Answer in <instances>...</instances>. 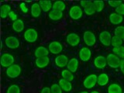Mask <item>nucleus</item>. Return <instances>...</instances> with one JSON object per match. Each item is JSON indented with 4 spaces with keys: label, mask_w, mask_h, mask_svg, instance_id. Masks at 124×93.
Masks as SVG:
<instances>
[{
    "label": "nucleus",
    "mask_w": 124,
    "mask_h": 93,
    "mask_svg": "<svg viewBox=\"0 0 124 93\" xmlns=\"http://www.w3.org/2000/svg\"><path fill=\"white\" fill-rule=\"evenodd\" d=\"M106 61H107V65L109 66L110 68H119L121 59L118 56H116L115 54L113 53L108 54L106 57Z\"/></svg>",
    "instance_id": "1"
},
{
    "label": "nucleus",
    "mask_w": 124,
    "mask_h": 93,
    "mask_svg": "<svg viewBox=\"0 0 124 93\" xmlns=\"http://www.w3.org/2000/svg\"><path fill=\"white\" fill-rule=\"evenodd\" d=\"M15 62V57L13 54L9 53H4L1 57V65L3 68H9L13 65Z\"/></svg>",
    "instance_id": "2"
},
{
    "label": "nucleus",
    "mask_w": 124,
    "mask_h": 93,
    "mask_svg": "<svg viewBox=\"0 0 124 93\" xmlns=\"http://www.w3.org/2000/svg\"><path fill=\"white\" fill-rule=\"evenodd\" d=\"M23 37L25 40L29 43H34L38 39V33L37 31L33 28L27 29L25 33H23Z\"/></svg>",
    "instance_id": "3"
},
{
    "label": "nucleus",
    "mask_w": 124,
    "mask_h": 93,
    "mask_svg": "<svg viewBox=\"0 0 124 93\" xmlns=\"http://www.w3.org/2000/svg\"><path fill=\"white\" fill-rule=\"evenodd\" d=\"M22 71L21 67L19 64H13L6 69V75L10 78H16L20 75Z\"/></svg>",
    "instance_id": "4"
},
{
    "label": "nucleus",
    "mask_w": 124,
    "mask_h": 93,
    "mask_svg": "<svg viewBox=\"0 0 124 93\" xmlns=\"http://www.w3.org/2000/svg\"><path fill=\"white\" fill-rule=\"evenodd\" d=\"M83 40L88 46H92L96 43V37L92 31H85L83 34Z\"/></svg>",
    "instance_id": "5"
},
{
    "label": "nucleus",
    "mask_w": 124,
    "mask_h": 93,
    "mask_svg": "<svg viewBox=\"0 0 124 93\" xmlns=\"http://www.w3.org/2000/svg\"><path fill=\"white\" fill-rule=\"evenodd\" d=\"M97 79H98V76L95 74H92L87 76L83 81V85L85 88L90 89L95 86L97 84Z\"/></svg>",
    "instance_id": "6"
},
{
    "label": "nucleus",
    "mask_w": 124,
    "mask_h": 93,
    "mask_svg": "<svg viewBox=\"0 0 124 93\" xmlns=\"http://www.w3.org/2000/svg\"><path fill=\"white\" fill-rule=\"evenodd\" d=\"M5 44L8 48L10 49H16L19 47L20 43L19 39L15 36H9L5 39Z\"/></svg>",
    "instance_id": "7"
},
{
    "label": "nucleus",
    "mask_w": 124,
    "mask_h": 93,
    "mask_svg": "<svg viewBox=\"0 0 124 93\" xmlns=\"http://www.w3.org/2000/svg\"><path fill=\"white\" fill-rule=\"evenodd\" d=\"M69 16L72 19H79L83 16V10L78 6H73L69 10Z\"/></svg>",
    "instance_id": "8"
},
{
    "label": "nucleus",
    "mask_w": 124,
    "mask_h": 93,
    "mask_svg": "<svg viewBox=\"0 0 124 93\" xmlns=\"http://www.w3.org/2000/svg\"><path fill=\"white\" fill-rule=\"evenodd\" d=\"M112 36L108 31L104 30L99 33V41L101 44L106 46H109L111 45Z\"/></svg>",
    "instance_id": "9"
},
{
    "label": "nucleus",
    "mask_w": 124,
    "mask_h": 93,
    "mask_svg": "<svg viewBox=\"0 0 124 93\" xmlns=\"http://www.w3.org/2000/svg\"><path fill=\"white\" fill-rule=\"evenodd\" d=\"M48 50L53 54H59L63 50V45L58 41H53L49 44Z\"/></svg>",
    "instance_id": "10"
},
{
    "label": "nucleus",
    "mask_w": 124,
    "mask_h": 93,
    "mask_svg": "<svg viewBox=\"0 0 124 93\" xmlns=\"http://www.w3.org/2000/svg\"><path fill=\"white\" fill-rule=\"evenodd\" d=\"M66 40L70 46H76L80 43V37L76 33H71L68 34L67 37H66Z\"/></svg>",
    "instance_id": "11"
},
{
    "label": "nucleus",
    "mask_w": 124,
    "mask_h": 93,
    "mask_svg": "<svg viewBox=\"0 0 124 93\" xmlns=\"http://www.w3.org/2000/svg\"><path fill=\"white\" fill-rule=\"evenodd\" d=\"M68 57L65 54H59L54 58L55 64L58 68H64L68 65Z\"/></svg>",
    "instance_id": "12"
},
{
    "label": "nucleus",
    "mask_w": 124,
    "mask_h": 93,
    "mask_svg": "<svg viewBox=\"0 0 124 93\" xmlns=\"http://www.w3.org/2000/svg\"><path fill=\"white\" fill-rule=\"evenodd\" d=\"M79 57L84 62L88 61L92 57V50L87 46L82 47L79 51Z\"/></svg>",
    "instance_id": "13"
},
{
    "label": "nucleus",
    "mask_w": 124,
    "mask_h": 93,
    "mask_svg": "<svg viewBox=\"0 0 124 93\" xmlns=\"http://www.w3.org/2000/svg\"><path fill=\"white\" fill-rule=\"evenodd\" d=\"M94 65L99 69H103L107 65L106 58L102 55L97 56L94 59Z\"/></svg>",
    "instance_id": "14"
},
{
    "label": "nucleus",
    "mask_w": 124,
    "mask_h": 93,
    "mask_svg": "<svg viewBox=\"0 0 124 93\" xmlns=\"http://www.w3.org/2000/svg\"><path fill=\"white\" fill-rule=\"evenodd\" d=\"M79 62L78 60L76 57L71 58L68 61V64L67 65V69L69 70L70 71H71L72 73H75L77 71L78 68Z\"/></svg>",
    "instance_id": "15"
},
{
    "label": "nucleus",
    "mask_w": 124,
    "mask_h": 93,
    "mask_svg": "<svg viewBox=\"0 0 124 93\" xmlns=\"http://www.w3.org/2000/svg\"><path fill=\"white\" fill-rule=\"evenodd\" d=\"M49 63L50 58L48 57V56L37 58L36 61H35V64L38 68H44L49 64Z\"/></svg>",
    "instance_id": "16"
},
{
    "label": "nucleus",
    "mask_w": 124,
    "mask_h": 93,
    "mask_svg": "<svg viewBox=\"0 0 124 93\" xmlns=\"http://www.w3.org/2000/svg\"><path fill=\"white\" fill-rule=\"evenodd\" d=\"M109 22L113 25H119L120 23H122L123 21V16L119 15L116 13H112L109 15Z\"/></svg>",
    "instance_id": "17"
},
{
    "label": "nucleus",
    "mask_w": 124,
    "mask_h": 93,
    "mask_svg": "<svg viewBox=\"0 0 124 93\" xmlns=\"http://www.w3.org/2000/svg\"><path fill=\"white\" fill-rule=\"evenodd\" d=\"M50 51L47 48H46L45 46H40L35 50L34 51V55L37 58L39 57H46L49 54Z\"/></svg>",
    "instance_id": "18"
},
{
    "label": "nucleus",
    "mask_w": 124,
    "mask_h": 93,
    "mask_svg": "<svg viewBox=\"0 0 124 93\" xmlns=\"http://www.w3.org/2000/svg\"><path fill=\"white\" fill-rule=\"evenodd\" d=\"M58 84H59L62 90L64 92H70L72 89V85L71 83V81H68L64 78L60 79Z\"/></svg>",
    "instance_id": "19"
},
{
    "label": "nucleus",
    "mask_w": 124,
    "mask_h": 93,
    "mask_svg": "<svg viewBox=\"0 0 124 93\" xmlns=\"http://www.w3.org/2000/svg\"><path fill=\"white\" fill-rule=\"evenodd\" d=\"M41 12H42V9L40 8V4L37 2L33 3L32 6H31V15H32L33 17L37 18L41 15Z\"/></svg>",
    "instance_id": "20"
},
{
    "label": "nucleus",
    "mask_w": 124,
    "mask_h": 93,
    "mask_svg": "<svg viewBox=\"0 0 124 93\" xmlns=\"http://www.w3.org/2000/svg\"><path fill=\"white\" fill-rule=\"evenodd\" d=\"M63 16H64L63 12L54 10V9L50 10L48 14L49 18L50 19H52V20H59V19H61L62 17H63Z\"/></svg>",
    "instance_id": "21"
},
{
    "label": "nucleus",
    "mask_w": 124,
    "mask_h": 93,
    "mask_svg": "<svg viewBox=\"0 0 124 93\" xmlns=\"http://www.w3.org/2000/svg\"><path fill=\"white\" fill-rule=\"evenodd\" d=\"M109 81L108 78V76L107 74L106 73H102L98 76V79H97V84L100 86H105L106 85Z\"/></svg>",
    "instance_id": "22"
},
{
    "label": "nucleus",
    "mask_w": 124,
    "mask_h": 93,
    "mask_svg": "<svg viewBox=\"0 0 124 93\" xmlns=\"http://www.w3.org/2000/svg\"><path fill=\"white\" fill-rule=\"evenodd\" d=\"M24 27H25L24 22H23L22 19H19L13 23V29L16 32H18V33L22 32V31L24 30Z\"/></svg>",
    "instance_id": "23"
},
{
    "label": "nucleus",
    "mask_w": 124,
    "mask_h": 93,
    "mask_svg": "<svg viewBox=\"0 0 124 93\" xmlns=\"http://www.w3.org/2000/svg\"><path fill=\"white\" fill-rule=\"evenodd\" d=\"M108 93H123L122 87L116 83L111 84L108 87Z\"/></svg>",
    "instance_id": "24"
},
{
    "label": "nucleus",
    "mask_w": 124,
    "mask_h": 93,
    "mask_svg": "<svg viewBox=\"0 0 124 93\" xmlns=\"http://www.w3.org/2000/svg\"><path fill=\"white\" fill-rule=\"evenodd\" d=\"M0 10H1V17L2 19H5L7 16H9V13L12 11L11 10V6L8 4H3L1 6L0 8Z\"/></svg>",
    "instance_id": "25"
},
{
    "label": "nucleus",
    "mask_w": 124,
    "mask_h": 93,
    "mask_svg": "<svg viewBox=\"0 0 124 93\" xmlns=\"http://www.w3.org/2000/svg\"><path fill=\"white\" fill-rule=\"evenodd\" d=\"M41 9L44 12H50L52 9L53 4L50 1H40L39 2Z\"/></svg>",
    "instance_id": "26"
},
{
    "label": "nucleus",
    "mask_w": 124,
    "mask_h": 93,
    "mask_svg": "<svg viewBox=\"0 0 124 93\" xmlns=\"http://www.w3.org/2000/svg\"><path fill=\"white\" fill-rule=\"evenodd\" d=\"M61 77H62V78H64L68 81H72L75 79V76H74L73 73L71 71H70L68 69L63 70V71H61Z\"/></svg>",
    "instance_id": "27"
},
{
    "label": "nucleus",
    "mask_w": 124,
    "mask_h": 93,
    "mask_svg": "<svg viewBox=\"0 0 124 93\" xmlns=\"http://www.w3.org/2000/svg\"><path fill=\"white\" fill-rule=\"evenodd\" d=\"M65 9H66V5L64 2L63 1H56V2H54V3H53L52 9L54 10L63 12Z\"/></svg>",
    "instance_id": "28"
},
{
    "label": "nucleus",
    "mask_w": 124,
    "mask_h": 93,
    "mask_svg": "<svg viewBox=\"0 0 124 93\" xmlns=\"http://www.w3.org/2000/svg\"><path fill=\"white\" fill-rule=\"evenodd\" d=\"M112 52L115 54L116 56H118L120 59H124V46H118V47H113L112 48Z\"/></svg>",
    "instance_id": "29"
},
{
    "label": "nucleus",
    "mask_w": 124,
    "mask_h": 93,
    "mask_svg": "<svg viewBox=\"0 0 124 93\" xmlns=\"http://www.w3.org/2000/svg\"><path fill=\"white\" fill-rule=\"evenodd\" d=\"M123 40L121 38H119L116 36L112 37V40H111V45L113 47H118V46H121L123 45Z\"/></svg>",
    "instance_id": "30"
},
{
    "label": "nucleus",
    "mask_w": 124,
    "mask_h": 93,
    "mask_svg": "<svg viewBox=\"0 0 124 93\" xmlns=\"http://www.w3.org/2000/svg\"><path fill=\"white\" fill-rule=\"evenodd\" d=\"M84 12L85 13V14H87L88 16H92V15L95 14L96 13V9H95V8L93 1H92V2L90 4V5L88 6L86 8H85Z\"/></svg>",
    "instance_id": "31"
},
{
    "label": "nucleus",
    "mask_w": 124,
    "mask_h": 93,
    "mask_svg": "<svg viewBox=\"0 0 124 93\" xmlns=\"http://www.w3.org/2000/svg\"><path fill=\"white\" fill-rule=\"evenodd\" d=\"M115 36L124 40V26H118L114 31Z\"/></svg>",
    "instance_id": "32"
},
{
    "label": "nucleus",
    "mask_w": 124,
    "mask_h": 93,
    "mask_svg": "<svg viewBox=\"0 0 124 93\" xmlns=\"http://www.w3.org/2000/svg\"><path fill=\"white\" fill-rule=\"evenodd\" d=\"M93 3H94L96 12L100 13V12H102L103 10L104 6H105V2L104 1H93Z\"/></svg>",
    "instance_id": "33"
},
{
    "label": "nucleus",
    "mask_w": 124,
    "mask_h": 93,
    "mask_svg": "<svg viewBox=\"0 0 124 93\" xmlns=\"http://www.w3.org/2000/svg\"><path fill=\"white\" fill-rule=\"evenodd\" d=\"M6 93H20V88L17 85H11L7 88Z\"/></svg>",
    "instance_id": "34"
},
{
    "label": "nucleus",
    "mask_w": 124,
    "mask_h": 93,
    "mask_svg": "<svg viewBox=\"0 0 124 93\" xmlns=\"http://www.w3.org/2000/svg\"><path fill=\"white\" fill-rule=\"evenodd\" d=\"M51 93H62V89L59 84H53L50 87Z\"/></svg>",
    "instance_id": "35"
},
{
    "label": "nucleus",
    "mask_w": 124,
    "mask_h": 93,
    "mask_svg": "<svg viewBox=\"0 0 124 93\" xmlns=\"http://www.w3.org/2000/svg\"><path fill=\"white\" fill-rule=\"evenodd\" d=\"M108 3L111 7H113L116 9L118 6H119L121 4H123V2L122 1H108Z\"/></svg>",
    "instance_id": "36"
},
{
    "label": "nucleus",
    "mask_w": 124,
    "mask_h": 93,
    "mask_svg": "<svg viewBox=\"0 0 124 93\" xmlns=\"http://www.w3.org/2000/svg\"><path fill=\"white\" fill-rule=\"evenodd\" d=\"M116 13L121 16H124V3L121 4L116 9Z\"/></svg>",
    "instance_id": "37"
},
{
    "label": "nucleus",
    "mask_w": 124,
    "mask_h": 93,
    "mask_svg": "<svg viewBox=\"0 0 124 93\" xmlns=\"http://www.w3.org/2000/svg\"><path fill=\"white\" fill-rule=\"evenodd\" d=\"M9 18L11 19L12 21H13V22H15V21H16L17 20V15H16V13H15L14 11H13L12 10L10 13H9Z\"/></svg>",
    "instance_id": "38"
},
{
    "label": "nucleus",
    "mask_w": 124,
    "mask_h": 93,
    "mask_svg": "<svg viewBox=\"0 0 124 93\" xmlns=\"http://www.w3.org/2000/svg\"><path fill=\"white\" fill-rule=\"evenodd\" d=\"M19 8H20L21 11L23 12V13H28V7L26 6V5L24 3V2H21L20 4H19Z\"/></svg>",
    "instance_id": "39"
},
{
    "label": "nucleus",
    "mask_w": 124,
    "mask_h": 93,
    "mask_svg": "<svg viewBox=\"0 0 124 93\" xmlns=\"http://www.w3.org/2000/svg\"><path fill=\"white\" fill-rule=\"evenodd\" d=\"M92 2V1H81L80 3H81V6H82L84 9L85 8H86L88 6H89L90 4Z\"/></svg>",
    "instance_id": "40"
},
{
    "label": "nucleus",
    "mask_w": 124,
    "mask_h": 93,
    "mask_svg": "<svg viewBox=\"0 0 124 93\" xmlns=\"http://www.w3.org/2000/svg\"><path fill=\"white\" fill-rule=\"evenodd\" d=\"M40 93H51V90H50V88L48 87H44L41 90Z\"/></svg>",
    "instance_id": "41"
},
{
    "label": "nucleus",
    "mask_w": 124,
    "mask_h": 93,
    "mask_svg": "<svg viewBox=\"0 0 124 93\" xmlns=\"http://www.w3.org/2000/svg\"><path fill=\"white\" fill-rule=\"evenodd\" d=\"M119 68H120V70H121L122 73H123V75H124V59L121 60V61H120Z\"/></svg>",
    "instance_id": "42"
},
{
    "label": "nucleus",
    "mask_w": 124,
    "mask_h": 93,
    "mask_svg": "<svg viewBox=\"0 0 124 93\" xmlns=\"http://www.w3.org/2000/svg\"><path fill=\"white\" fill-rule=\"evenodd\" d=\"M90 93H100V92H98V91H92V92H91Z\"/></svg>",
    "instance_id": "43"
},
{
    "label": "nucleus",
    "mask_w": 124,
    "mask_h": 93,
    "mask_svg": "<svg viewBox=\"0 0 124 93\" xmlns=\"http://www.w3.org/2000/svg\"><path fill=\"white\" fill-rule=\"evenodd\" d=\"M80 93H88V92H86V91H83V92H81Z\"/></svg>",
    "instance_id": "44"
},
{
    "label": "nucleus",
    "mask_w": 124,
    "mask_h": 93,
    "mask_svg": "<svg viewBox=\"0 0 124 93\" xmlns=\"http://www.w3.org/2000/svg\"><path fill=\"white\" fill-rule=\"evenodd\" d=\"M123 93H124V92H123Z\"/></svg>",
    "instance_id": "45"
}]
</instances>
